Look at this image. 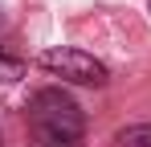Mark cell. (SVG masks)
<instances>
[{
	"mask_svg": "<svg viewBox=\"0 0 151 147\" xmlns=\"http://www.w3.org/2000/svg\"><path fill=\"white\" fill-rule=\"evenodd\" d=\"M29 143L33 147H82L86 119L65 90H41L29 102Z\"/></svg>",
	"mask_w": 151,
	"mask_h": 147,
	"instance_id": "obj_1",
	"label": "cell"
},
{
	"mask_svg": "<svg viewBox=\"0 0 151 147\" xmlns=\"http://www.w3.org/2000/svg\"><path fill=\"white\" fill-rule=\"evenodd\" d=\"M41 66L57 78H65V82H78V86H106V66H102L94 53H82V49H45L41 53Z\"/></svg>",
	"mask_w": 151,
	"mask_h": 147,
	"instance_id": "obj_2",
	"label": "cell"
},
{
	"mask_svg": "<svg viewBox=\"0 0 151 147\" xmlns=\"http://www.w3.org/2000/svg\"><path fill=\"white\" fill-rule=\"evenodd\" d=\"M21 78H25V61H21V57L0 53V82L8 86V82H21Z\"/></svg>",
	"mask_w": 151,
	"mask_h": 147,
	"instance_id": "obj_3",
	"label": "cell"
},
{
	"mask_svg": "<svg viewBox=\"0 0 151 147\" xmlns=\"http://www.w3.org/2000/svg\"><path fill=\"white\" fill-rule=\"evenodd\" d=\"M119 143L123 147H151V122L147 127H127L123 135H119Z\"/></svg>",
	"mask_w": 151,
	"mask_h": 147,
	"instance_id": "obj_4",
	"label": "cell"
}]
</instances>
